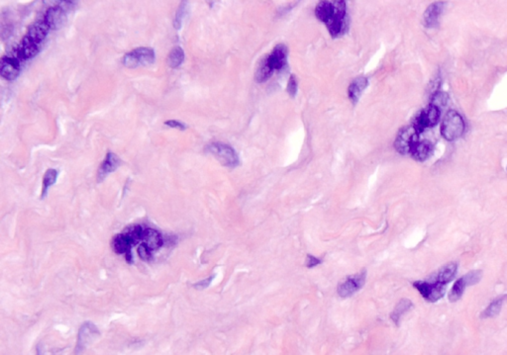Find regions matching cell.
I'll use <instances>...</instances> for the list:
<instances>
[{
    "mask_svg": "<svg viewBox=\"0 0 507 355\" xmlns=\"http://www.w3.org/2000/svg\"><path fill=\"white\" fill-rule=\"evenodd\" d=\"M326 26L333 38L341 37L346 33L348 30L346 1H333V14L330 20L327 22Z\"/></svg>",
    "mask_w": 507,
    "mask_h": 355,
    "instance_id": "obj_1",
    "label": "cell"
},
{
    "mask_svg": "<svg viewBox=\"0 0 507 355\" xmlns=\"http://www.w3.org/2000/svg\"><path fill=\"white\" fill-rule=\"evenodd\" d=\"M465 122L462 116L458 112L451 110L446 114L444 118L441 127V133L447 141L452 142L462 137L465 132Z\"/></svg>",
    "mask_w": 507,
    "mask_h": 355,
    "instance_id": "obj_2",
    "label": "cell"
},
{
    "mask_svg": "<svg viewBox=\"0 0 507 355\" xmlns=\"http://www.w3.org/2000/svg\"><path fill=\"white\" fill-rule=\"evenodd\" d=\"M206 151L218 159L224 166L236 167L240 160L237 152L228 144L221 142H212L206 146Z\"/></svg>",
    "mask_w": 507,
    "mask_h": 355,
    "instance_id": "obj_3",
    "label": "cell"
},
{
    "mask_svg": "<svg viewBox=\"0 0 507 355\" xmlns=\"http://www.w3.org/2000/svg\"><path fill=\"white\" fill-rule=\"evenodd\" d=\"M156 60L155 51L151 48L140 47L123 57L122 63L128 69H136L153 65Z\"/></svg>",
    "mask_w": 507,
    "mask_h": 355,
    "instance_id": "obj_4",
    "label": "cell"
},
{
    "mask_svg": "<svg viewBox=\"0 0 507 355\" xmlns=\"http://www.w3.org/2000/svg\"><path fill=\"white\" fill-rule=\"evenodd\" d=\"M367 279V270L364 269L354 275H350L346 277L343 281H341L337 287V293L341 298H349L360 291Z\"/></svg>",
    "mask_w": 507,
    "mask_h": 355,
    "instance_id": "obj_5",
    "label": "cell"
},
{
    "mask_svg": "<svg viewBox=\"0 0 507 355\" xmlns=\"http://www.w3.org/2000/svg\"><path fill=\"white\" fill-rule=\"evenodd\" d=\"M419 133L411 125L403 128L397 135L394 142V146L401 154L410 153L414 145L419 142Z\"/></svg>",
    "mask_w": 507,
    "mask_h": 355,
    "instance_id": "obj_6",
    "label": "cell"
},
{
    "mask_svg": "<svg viewBox=\"0 0 507 355\" xmlns=\"http://www.w3.org/2000/svg\"><path fill=\"white\" fill-rule=\"evenodd\" d=\"M413 287L427 302L431 303H435L443 298L446 291L445 285L429 280L416 281L413 283Z\"/></svg>",
    "mask_w": 507,
    "mask_h": 355,
    "instance_id": "obj_7",
    "label": "cell"
},
{
    "mask_svg": "<svg viewBox=\"0 0 507 355\" xmlns=\"http://www.w3.org/2000/svg\"><path fill=\"white\" fill-rule=\"evenodd\" d=\"M99 336V330L92 322L84 323L78 335V341L76 346V355H82L87 349V347Z\"/></svg>",
    "mask_w": 507,
    "mask_h": 355,
    "instance_id": "obj_8",
    "label": "cell"
},
{
    "mask_svg": "<svg viewBox=\"0 0 507 355\" xmlns=\"http://www.w3.org/2000/svg\"><path fill=\"white\" fill-rule=\"evenodd\" d=\"M440 115L441 110L439 108L429 105L415 117L412 126L418 131V133H421L428 128L434 127L439 122Z\"/></svg>",
    "mask_w": 507,
    "mask_h": 355,
    "instance_id": "obj_9",
    "label": "cell"
},
{
    "mask_svg": "<svg viewBox=\"0 0 507 355\" xmlns=\"http://www.w3.org/2000/svg\"><path fill=\"white\" fill-rule=\"evenodd\" d=\"M263 61L272 73L274 71H282L287 65V48L283 44L275 46L271 53L264 58Z\"/></svg>",
    "mask_w": 507,
    "mask_h": 355,
    "instance_id": "obj_10",
    "label": "cell"
},
{
    "mask_svg": "<svg viewBox=\"0 0 507 355\" xmlns=\"http://www.w3.org/2000/svg\"><path fill=\"white\" fill-rule=\"evenodd\" d=\"M40 45L36 44L27 36H24L21 42L16 46L13 57L18 61H28L36 57L40 52Z\"/></svg>",
    "mask_w": 507,
    "mask_h": 355,
    "instance_id": "obj_11",
    "label": "cell"
},
{
    "mask_svg": "<svg viewBox=\"0 0 507 355\" xmlns=\"http://www.w3.org/2000/svg\"><path fill=\"white\" fill-rule=\"evenodd\" d=\"M57 5L51 6L47 9L44 17L42 18L51 30H57L61 28L67 20V11L56 3Z\"/></svg>",
    "mask_w": 507,
    "mask_h": 355,
    "instance_id": "obj_12",
    "label": "cell"
},
{
    "mask_svg": "<svg viewBox=\"0 0 507 355\" xmlns=\"http://www.w3.org/2000/svg\"><path fill=\"white\" fill-rule=\"evenodd\" d=\"M111 246L115 253L125 255L127 263H129V264L133 263L132 247L134 245L126 233H121V234L115 235L111 240Z\"/></svg>",
    "mask_w": 507,
    "mask_h": 355,
    "instance_id": "obj_13",
    "label": "cell"
},
{
    "mask_svg": "<svg viewBox=\"0 0 507 355\" xmlns=\"http://www.w3.org/2000/svg\"><path fill=\"white\" fill-rule=\"evenodd\" d=\"M21 71V67L19 61L13 56H6L1 59V67H0V74L6 80H14L16 79Z\"/></svg>",
    "mask_w": 507,
    "mask_h": 355,
    "instance_id": "obj_14",
    "label": "cell"
},
{
    "mask_svg": "<svg viewBox=\"0 0 507 355\" xmlns=\"http://www.w3.org/2000/svg\"><path fill=\"white\" fill-rule=\"evenodd\" d=\"M458 270V265L456 262H450L444 266H442L439 270L433 273L427 280L440 283L442 285H447L450 283L456 276Z\"/></svg>",
    "mask_w": 507,
    "mask_h": 355,
    "instance_id": "obj_15",
    "label": "cell"
},
{
    "mask_svg": "<svg viewBox=\"0 0 507 355\" xmlns=\"http://www.w3.org/2000/svg\"><path fill=\"white\" fill-rule=\"evenodd\" d=\"M121 165V159L113 152H108L99 166L97 172V180L100 182L106 178L107 175L114 172Z\"/></svg>",
    "mask_w": 507,
    "mask_h": 355,
    "instance_id": "obj_16",
    "label": "cell"
},
{
    "mask_svg": "<svg viewBox=\"0 0 507 355\" xmlns=\"http://www.w3.org/2000/svg\"><path fill=\"white\" fill-rule=\"evenodd\" d=\"M51 29L49 28V26L45 23V21L43 19H41L40 21L34 23L29 29H28V32L25 36H27L28 38H30L32 41H34L36 44L42 46L43 42L45 41L49 31Z\"/></svg>",
    "mask_w": 507,
    "mask_h": 355,
    "instance_id": "obj_17",
    "label": "cell"
},
{
    "mask_svg": "<svg viewBox=\"0 0 507 355\" xmlns=\"http://www.w3.org/2000/svg\"><path fill=\"white\" fill-rule=\"evenodd\" d=\"M443 8H444V3L438 1V2L432 3L426 9V11L424 13V17H423V22L427 28H434L438 25Z\"/></svg>",
    "mask_w": 507,
    "mask_h": 355,
    "instance_id": "obj_18",
    "label": "cell"
},
{
    "mask_svg": "<svg viewBox=\"0 0 507 355\" xmlns=\"http://www.w3.org/2000/svg\"><path fill=\"white\" fill-rule=\"evenodd\" d=\"M369 85V80L367 77H357L354 79L349 88H348V95L353 104H357L360 97L362 96L363 92Z\"/></svg>",
    "mask_w": 507,
    "mask_h": 355,
    "instance_id": "obj_19",
    "label": "cell"
},
{
    "mask_svg": "<svg viewBox=\"0 0 507 355\" xmlns=\"http://www.w3.org/2000/svg\"><path fill=\"white\" fill-rule=\"evenodd\" d=\"M143 242L146 243L152 251H156L164 245V237L159 231L152 228H145Z\"/></svg>",
    "mask_w": 507,
    "mask_h": 355,
    "instance_id": "obj_20",
    "label": "cell"
},
{
    "mask_svg": "<svg viewBox=\"0 0 507 355\" xmlns=\"http://www.w3.org/2000/svg\"><path fill=\"white\" fill-rule=\"evenodd\" d=\"M433 151L432 144L427 141L418 142L412 148L410 154L417 161H424L431 155Z\"/></svg>",
    "mask_w": 507,
    "mask_h": 355,
    "instance_id": "obj_21",
    "label": "cell"
},
{
    "mask_svg": "<svg viewBox=\"0 0 507 355\" xmlns=\"http://www.w3.org/2000/svg\"><path fill=\"white\" fill-rule=\"evenodd\" d=\"M333 14V1H321L315 8V15L317 19L325 25L330 20Z\"/></svg>",
    "mask_w": 507,
    "mask_h": 355,
    "instance_id": "obj_22",
    "label": "cell"
},
{
    "mask_svg": "<svg viewBox=\"0 0 507 355\" xmlns=\"http://www.w3.org/2000/svg\"><path fill=\"white\" fill-rule=\"evenodd\" d=\"M413 307V304L412 302L409 300V299H401L398 304L395 306L393 312L391 313L390 315V318L391 320L396 324L398 325L399 324V321L400 319L402 318V316L404 314H406L409 310H411Z\"/></svg>",
    "mask_w": 507,
    "mask_h": 355,
    "instance_id": "obj_23",
    "label": "cell"
},
{
    "mask_svg": "<svg viewBox=\"0 0 507 355\" xmlns=\"http://www.w3.org/2000/svg\"><path fill=\"white\" fill-rule=\"evenodd\" d=\"M58 177H59V170L57 169H54V168H50L46 171L44 177H43V185H42V194H41V197L42 198H45L46 195L48 194V191L50 189L51 186H53L57 180H58Z\"/></svg>",
    "mask_w": 507,
    "mask_h": 355,
    "instance_id": "obj_24",
    "label": "cell"
},
{
    "mask_svg": "<svg viewBox=\"0 0 507 355\" xmlns=\"http://www.w3.org/2000/svg\"><path fill=\"white\" fill-rule=\"evenodd\" d=\"M183 61L184 51L179 46H175L174 48H172L168 57V65L171 69H177L182 65Z\"/></svg>",
    "mask_w": 507,
    "mask_h": 355,
    "instance_id": "obj_25",
    "label": "cell"
},
{
    "mask_svg": "<svg viewBox=\"0 0 507 355\" xmlns=\"http://www.w3.org/2000/svg\"><path fill=\"white\" fill-rule=\"evenodd\" d=\"M507 296H502V297H499L497 299H495L489 306L488 308L482 313V318L484 319H487V318H494L496 316H498L501 311H502V308H503V304L505 302V299H507Z\"/></svg>",
    "mask_w": 507,
    "mask_h": 355,
    "instance_id": "obj_26",
    "label": "cell"
},
{
    "mask_svg": "<svg viewBox=\"0 0 507 355\" xmlns=\"http://www.w3.org/2000/svg\"><path fill=\"white\" fill-rule=\"evenodd\" d=\"M468 287V284L466 282V279L465 277H461L460 279H458L454 286L452 287L450 293H449V301L450 302H457L458 300L461 299V297L463 296L466 288Z\"/></svg>",
    "mask_w": 507,
    "mask_h": 355,
    "instance_id": "obj_27",
    "label": "cell"
},
{
    "mask_svg": "<svg viewBox=\"0 0 507 355\" xmlns=\"http://www.w3.org/2000/svg\"><path fill=\"white\" fill-rule=\"evenodd\" d=\"M272 74L271 71L267 68V66L265 65L264 61L262 60L260 62V64L258 65V68L256 69L255 71V73H254V78H255V81L258 82V83H261L265 80H267L270 75Z\"/></svg>",
    "mask_w": 507,
    "mask_h": 355,
    "instance_id": "obj_28",
    "label": "cell"
},
{
    "mask_svg": "<svg viewBox=\"0 0 507 355\" xmlns=\"http://www.w3.org/2000/svg\"><path fill=\"white\" fill-rule=\"evenodd\" d=\"M186 10H187V2H181L176 13H175V16H174V20H173V27L178 31L180 30L181 26H182V22H183V19L185 17V14H186Z\"/></svg>",
    "mask_w": 507,
    "mask_h": 355,
    "instance_id": "obj_29",
    "label": "cell"
},
{
    "mask_svg": "<svg viewBox=\"0 0 507 355\" xmlns=\"http://www.w3.org/2000/svg\"><path fill=\"white\" fill-rule=\"evenodd\" d=\"M448 100H449V96L447 93L445 92H440V91H437L434 93V95L432 96L431 98V104L430 105H433L439 109H441L442 107H445L448 103Z\"/></svg>",
    "mask_w": 507,
    "mask_h": 355,
    "instance_id": "obj_30",
    "label": "cell"
},
{
    "mask_svg": "<svg viewBox=\"0 0 507 355\" xmlns=\"http://www.w3.org/2000/svg\"><path fill=\"white\" fill-rule=\"evenodd\" d=\"M137 253H138V256L144 261H149V260L153 259V251L144 242H142L140 245H138Z\"/></svg>",
    "mask_w": 507,
    "mask_h": 355,
    "instance_id": "obj_31",
    "label": "cell"
},
{
    "mask_svg": "<svg viewBox=\"0 0 507 355\" xmlns=\"http://www.w3.org/2000/svg\"><path fill=\"white\" fill-rule=\"evenodd\" d=\"M464 277L466 279L468 286H472V285H475L481 281V279L483 277V272H482V270H474V271H471L468 274L464 275Z\"/></svg>",
    "mask_w": 507,
    "mask_h": 355,
    "instance_id": "obj_32",
    "label": "cell"
},
{
    "mask_svg": "<svg viewBox=\"0 0 507 355\" xmlns=\"http://www.w3.org/2000/svg\"><path fill=\"white\" fill-rule=\"evenodd\" d=\"M214 278H215V275H211V276H209V277H208V278H206V279H203V280H201V281H199V282L194 283V284L192 285V287H193L195 290H198V291L204 290V289H206V288H208V287L210 286V284L212 283V281H213V279H214Z\"/></svg>",
    "mask_w": 507,
    "mask_h": 355,
    "instance_id": "obj_33",
    "label": "cell"
},
{
    "mask_svg": "<svg viewBox=\"0 0 507 355\" xmlns=\"http://www.w3.org/2000/svg\"><path fill=\"white\" fill-rule=\"evenodd\" d=\"M297 89H298L297 80H296L294 75H291L289 77V80H288V83H287V93L291 97H294L296 95V93H297Z\"/></svg>",
    "mask_w": 507,
    "mask_h": 355,
    "instance_id": "obj_34",
    "label": "cell"
},
{
    "mask_svg": "<svg viewBox=\"0 0 507 355\" xmlns=\"http://www.w3.org/2000/svg\"><path fill=\"white\" fill-rule=\"evenodd\" d=\"M165 125H167L168 127L169 128H173V129H177L179 131H185L187 126L179 121H176V120H169V121H166L165 122Z\"/></svg>",
    "mask_w": 507,
    "mask_h": 355,
    "instance_id": "obj_35",
    "label": "cell"
},
{
    "mask_svg": "<svg viewBox=\"0 0 507 355\" xmlns=\"http://www.w3.org/2000/svg\"><path fill=\"white\" fill-rule=\"evenodd\" d=\"M322 263V260L320 258H317L316 256H313L311 254H308L306 257V267L307 268H313L318 266Z\"/></svg>",
    "mask_w": 507,
    "mask_h": 355,
    "instance_id": "obj_36",
    "label": "cell"
}]
</instances>
